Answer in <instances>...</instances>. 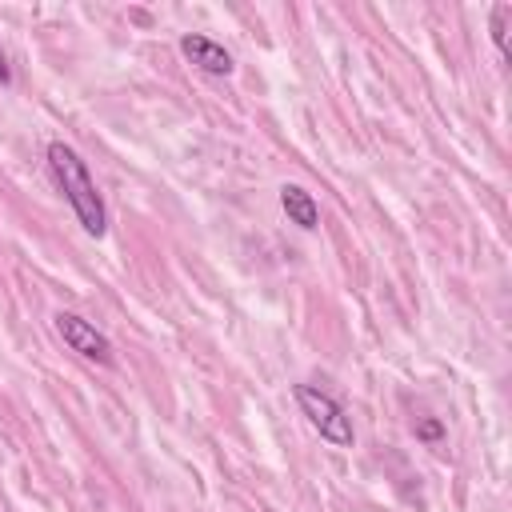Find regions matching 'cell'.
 <instances>
[{
    "instance_id": "6",
    "label": "cell",
    "mask_w": 512,
    "mask_h": 512,
    "mask_svg": "<svg viewBox=\"0 0 512 512\" xmlns=\"http://www.w3.org/2000/svg\"><path fill=\"white\" fill-rule=\"evenodd\" d=\"M508 16H512V4H496L492 8V40H496V52L508 60Z\"/></svg>"
},
{
    "instance_id": "4",
    "label": "cell",
    "mask_w": 512,
    "mask_h": 512,
    "mask_svg": "<svg viewBox=\"0 0 512 512\" xmlns=\"http://www.w3.org/2000/svg\"><path fill=\"white\" fill-rule=\"evenodd\" d=\"M180 52H184L188 64H196V68L208 72V76H228V72H232V56H228V48L216 44L212 36L184 32V36H180Z\"/></svg>"
},
{
    "instance_id": "1",
    "label": "cell",
    "mask_w": 512,
    "mask_h": 512,
    "mask_svg": "<svg viewBox=\"0 0 512 512\" xmlns=\"http://www.w3.org/2000/svg\"><path fill=\"white\" fill-rule=\"evenodd\" d=\"M48 168H52V176H56L64 200L72 204L80 228H84L88 236H104L108 212H104V200H100V192H96V184H92L84 160L76 156V148H68L64 140H52V144H48Z\"/></svg>"
},
{
    "instance_id": "3",
    "label": "cell",
    "mask_w": 512,
    "mask_h": 512,
    "mask_svg": "<svg viewBox=\"0 0 512 512\" xmlns=\"http://www.w3.org/2000/svg\"><path fill=\"white\" fill-rule=\"evenodd\" d=\"M56 332H60V340H64L72 352H80L84 360L112 364V340H108L96 324H88L84 316H76V312H56Z\"/></svg>"
},
{
    "instance_id": "5",
    "label": "cell",
    "mask_w": 512,
    "mask_h": 512,
    "mask_svg": "<svg viewBox=\"0 0 512 512\" xmlns=\"http://www.w3.org/2000/svg\"><path fill=\"white\" fill-rule=\"evenodd\" d=\"M280 208H284L288 220L300 224L304 232H312V228L320 224V208H316L312 192H304L300 184H284V188H280Z\"/></svg>"
},
{
    "instance_id": "7",
    "label": "cell",
    "mask_w": 512,
    "mask_h": 512,
    "mask_svg": "<svg viewBox=\"0 0 512 512\" xmlns=\"http://www.w3.org/2000/svg\"><path fill=\"white\" fill-rule=\"evenodd\" d=\"M416 436H420V440H440V436H444V424H440L436 416H424V420L416 424Z\"/></svg>"
},
{
    "instance_id": "8",
    "label": "cell",
    "mask_w": 512,
    "mask_h": 512,
    "mask_svg": "<svg viewBox=\"0 0 512 512\" xmlns=\"http://www.w3.org/2000/svg\"><path fill=\"white\" fill-rule=\"evenodd\" d=\"M12 80V68H8V56H4V48H0V84H8Z\"/></svg>"
},
{
    "instance_id": "2",
    "label": "cell",
    "mask_w": 512,
    "mask_h": 512,
    "mask_svg": "<svg viewBox=\"0 0 512 512\" xmlns=\"http://www.w3.org/2000/svg\"><path fill=\"white\" fill-rule=\"evenodd\" d=\"M292 392H296L300 412L308 416V424H312L324 440H332V444H340V448H352V420H348V412H344V404H340L336 396H328V392L316 388V384H296Z\"/></svg>"
}]
</instances>
